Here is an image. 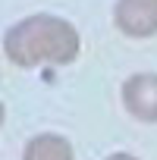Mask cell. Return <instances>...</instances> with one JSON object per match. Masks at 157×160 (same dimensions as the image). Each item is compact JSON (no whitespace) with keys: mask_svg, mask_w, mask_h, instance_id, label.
<instances>
[{"mask_svg":"<svg viewBox=\"0 0 157 160\" xmlns=\"http://www.w3.org/2000/svg\"><path fill=\"white\" fill-rule=\"evenodd\" d=\"M78 50H82L78 28L69 19L50 13H35L28 19H19L3 35V53L19 69H35L44 63L66 66L78 57Z\"/></svg>","mask_w":157,"mask_h":160,"instance_id":"cell-1","label":"cell"},{"mask_svg":"<svg viewBox=\"0 0 157 160\" xmlns=\"http://www.w3.org/2000/svg\"><path fill=\"white\" fill-rule=\"evenodd\" d=\"M123 107L138 122H157V72H135L126 78Z\"/></svg>","mask_w":157,"mask_h":160,"instance_id":"cell-2","label":"cell"},{"mask_svg":"<svg viewBox=\"0 0 157 160\" xmlns=\"http://www.w3.org/2000/svg\"><path fill=\"white\" fill-rule=\"evenodd\" d=\"M113 22L126 38H154L157 35V0H116Z\"/></svg>","mask_w":157,"mask_h":160,"instance_id":"cell-3","label":"cell"},{"mask_svg":"<svg viewBox=\"0 0 157 160\" xmlns=\"http://www.w3.org/2000/svg\"><path fill=\"white\" fill-rule=\"evenodd\" d=\"M22 160H75V151H72L69 138H63L57 132H41V135L28 138Z\"/></svg>","mask_w":157,"mask_h":160,"instance_id":"cell-4","label":"cell"},{"mask_svg":"<svg viewBox=\"0 0 157 160\" xmlns=\"http://www.w3.org/2000/svg\"><path fill=\"white\" fill-rule=\"evenodd\" d=\"M104 160H138L135 154H126V151H116V154H110V157H104Z\"/></svg>","mask_w":157,"mask_h":160,"instance_id":"cell-5","label":"cell"},{"mask_svg":"<svg viewBox=\"0 0 157 160\" xmlns=\"http://www.w3.org/2000/svg\"><path fill=\"white\" fill-rule=\"evenodd\" d=\"M0 122H3V104H0Z\"/></svg>","mask_w":157,"mask_h":160,"instance_id":"cell-6","label":"cell"}]
</instances>
